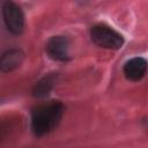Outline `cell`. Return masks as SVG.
<instances>
[{
    "label": "cell",
    "instance_id": "cell-4",
    "mask_svg": "<svg viewBox=\"0 0 148 148\" xmlns=\"http://www.w3.org/2000/svg\"><path fill=\"white\" fill-rule=\"evenodd\" d=\"M49 57L56 61H66L69 59V40L65 36H53L46 43Z\"/></svg>",
    "mask_w": 148,
    "mask_h": 148
},
{
    "label": "cell",
    "instance_id": "cell-7",
    "mask_svg": "<svg viewBox=\"0 0 148 148\" xmlns=\"http://www.w3.org/2000/svg\"><path fill=\"white\" fill-rule=\"evenodd\" d=\"M53 83H54L53 76H45L38 83H36V86L32 89V95L35 97H45L51 91Z\"/></svg>",
    "mask_w": 148,
    "mask_h": 148
},
{
    "label": "cell",
    "instance_id": "cell-1",
    "mask_svg": "<svg viewBox=\"0 0 148 148\" xmlns=\"http://www.w3.org/2000/svg\"><path fill=\"white\" fill-rule=\"evenodd\" d=\"M64 113L60 102H49L37 106L31 113V130L36 136H43L53 131Z\"/></svg>",
    "mask_w": 148,
    "mask_h": 148
},
{
    "label": "cell",
    "instance_id": "cell-5",
    "mask_svg": "<svg viewBox=\"0 0 148 148\" xmlns=\"http://www.w3.org/2000/svg\"><path fill=\"white\" fill-rule=\"evenodd\" d=\"M124 75L130 81H140L147 72V61L142 57H134L127 60L123 68Z\"/></svg>",
    "mask_w": 148,
    "mask_h": 148
},
{
    "label": "cell",
    "instance_id": "cell-2",
    "mask_svg": "<svg viewBox=\"0 0 148 148\" xmlns=\"http://www.w3.org/2000/svg\"><path fill=\"white\" fill-rule=\"evenodd\" d=\"M90 38L97 46L108 50H118L124 44V37L117 30L102 23L91 27Z\"/></svg>",
    "mask_w": 148,
    "mask_h": 148
},
{
    "label": "cell",
    "instance_id": "cell-6",
    "mask_svg": "<svg viewBox=\"0 0 148 148\" xmlns=\"http://www.w3.org/2000/svg\"><path fill=\"white\" fill-rule=\"evenodd\" d=\"M24 60V53L18 49H9L0 56V71L3 73L13 72L18 68Z\"/></svg>",
    "mask_w": 148,
    "mask_h": 148
},
{
    "label": "cell",
    "instance_id": "cell-3",
    "mask_svg": "<svg viewBox=\"0 0 148 148\" xmlns=\"http://www.w3.org/2000/svg\"><path fill=\"white\" fill-rule=\"evenodd\" d=\"M2 16L8 31L14 35L22 34L24 29V15L16 3L10 1L5 2L2 6Z\"/></svg>",
    "mask_w": 148,
    "mask_h": 148
}]
</instances>
